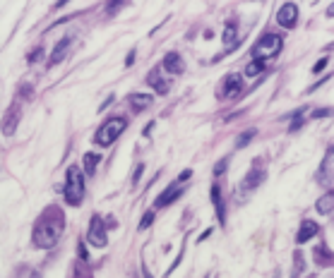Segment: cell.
<instances>
[{
    "label": "cell",
    "instance_id": "1",
    "mask_svg": "<svg viewBox=\"0 0 334 278\" xmlns=\"http://www.w3.org/2000/svg\"><path fill=\"white\" fill-rule=\"evenodd\" d=\"M63 225H65V218L58 206H51L48 211H44V216L34 225V245L41 250L53 247L63 235Z\"/></svg>",
    "mask_w": 334,
    "mask_h": 278
},
{
    "label": "cell",
    "instance_id": "2",
    "mask_svg": "<svg viewBox=\"0 0 334 278\" xmlns=\"http://www.w3.org/2000/svg\"><path fill=\"white\" fill-rule=\"evenodd\" d=\"M84 199V178L77 166L67 168V182H65V201L70 206H80Z\"/></svg>",
    "mask_w": 334,
    "mask_h": 278
},
{
    "label": "cell",
    "instance_id": "3",
    "mask_svg": "<svg viewBox=\"0 0 334 278\" xmlns=\"http://www.w3.org/2000/svg\"><path fill=\"white\" fill-rule=\"evenodd\" d=\"M128 127V120L125 118H111V120H106L101 127H99V132H96V146H101V149H106V146H111L115 139L123 135V130Z\"/></svg>",
    "mask_w": 334,
    "mask_h": 278
},
{
    "label": "cell",
    "instance_id": "4",
    "mask_svg": "<svg viewBox=\"0 0 334 278\" xmlns=\"http://www.w3.org/2000/svg\"><path fill=\"white\" fill-rule=\"evenodd\" d=\"M281 46H284V41H281V36H279V34H265V36L255 43L252 56H255V60H267V58H274L279 51H281Z\"/></svg>",
    "mask_w": 334,
    "mask_h": 278
},
{
    "label": "cell",
    "instance_id": "5",
    "mask_svg": "<svg viewBox=\"0 0 334 278\" xmlns=\"http://www.w3.org/2000/svg\"><path fill=\"white\" fill-rule=\"evenodd\" d=\"M87 240L94 245V247H104L106 245V225H104V221L99 218V216H94L91 218V223H89V233H87Z\"/></svg>",
    "mask_w": 334,
    "mask_h": 278
},
{
    "label": "cell",
    "instance_id": "6",
    "mask_svg": "<svg viewBox=\"0 0 334 278\" xmlns=\"http://www.w3.org/2000/svg\"><path fill=\"white\" fill-rule=\"evenodd\" d=\"M296 20H298V7L293 5V2H286V5H281L277 12V22L279 27L284 29H291L296 24Z\"/></svg>",
    "mask_w": 334,
    "mask_h": 278
},
{
    "label": "cell",
    "instance_id": "7",
    "mask_svg": "<svg viewBox=\"0 0 334 278\" xmlns=\"http://www.w3.org/2000/svg\"><path fill=\"white\" fill-rule=\"evenodd\" d=\"M262 180H265V168H262V161H260V159H255V161H252L250 173H248L245 180H243V192H248V190H252V187H257Z\"/></svg>",
    "mask_w": 334,
    "mask_h": 278
},
{
    "label": "cell",
    "instance_id": "8",
    "mask_svg": "<svg viewBox=\"0 0 334 278\" xmlns=\"http://www.w3.org/2000/svg\"><path fill=\"white\" fill-rule=\"evenodd\" d=\"M243 91V77L241 75H228L222 84V96L223 99H233Z\"/></svg>",
    "mask_w": 334,
    "mask_h": 278
},
{
    "label": "cell",
    "instance_id": "9",
    "mask_svg": "<svg viewBox=\"0 0 334 278\" xmlns=\"http://www.w3.org/2000/svg\"><path fill=\"white\" fill-rule=\"evenodd\" d=\"M180 192H183V182H180V180L171 182L166 190H164L161 195L156 197V209H161V206H168L173 199H178V197H180Z\"/></svg>",
    "mask_w": 334,
    "mask_h": 278
},
{
    "label": "cell",
    "instance_id": "10",
    "mask_svg": "<svg viewBox=\"0 0 334 278\" xmlns=\"http://www.w3.org/2000/svg\"><path fill=\"white\" fill-rule=\"evenodd\" d=\"M147 84H149V86H154V91H156V94H166V91H168V82L164 79V67L152 70V72H149V77H147Z\"/></svg>",
    "mask_w": 334,
    "mask_h": 278
},
{
    "label": "cell",
    "instance_id": "11",
    "mask_svg": "<svg viewBox=\"0 0 334 278\" xmlns=\"http://www.w3.org/2000/svg\"><path fill=\"white\" fill-rule=\"evenodd\" d=\"M70 46H72V39H63L56 48H53L51 58H48V67H56L58 62H63L65 56H67V51H70Z\"/></svg>",
    "mask_w": 334,
    "mask_h": 278
},
{
    "label": "cell",
    "instance_id": "12",
    "mask_svg": "<svg viewBox=\"0 0 334 278\" xmlns=\"http://www.w3.org/2000/svg\"><path fill=\"white\" fill-rule=\"evenodd\" d=\"M164 67H166L171 75H180L183 70H185V62H183V58L178 56V53H168L164 58Z\"/></svg>",
    "mask_w": 334,
    "mask_h": 278
},
{
    "label": "cell",
    "instance_id": "13",
    "mask_svg": "<svg viewBox=\"0 0 334 278\" xmlns=\"http://www.w3.org/2000/svg\"><path fill=\"white\" fill-rule=\"evenodd\" d=\"M312 235H317V223H315V221H303V223H301L298 235H296V242H298V245H303V242H308Z\"/></svg>",
    "mask_w": 334,
    "mask_h": 278
},
{
    "label": "cell",
    "instance_id": "14",
    "mask_svg": "<svg viewBox=\"0 0 334 278\" xmlns=\"http://www.w3.org/2000/svg\"><path fill=\"white\" fill-rule=\"evenodd\" d=\"M312 257H315V264H320V266H334V254L325 245H317Z\"/></svg>",
    "mask_w": 334,
    "mask_h": 278
},
{
    "label": "cell",
    "instance_id": "15",
    "mask_svg": "<svg viewBox=\"0 0 334 278\" xmlns=\"http://www.w3.org/2000/svg\"><path fill=\"white\" fill-rule=\"evenodd\" d=\"M128 103L133 106V111H144L152 106V96L149 94H130L128 96Z\"/></svg>",
    "mask_w": 334,
    "mask_h": 278
},
{
    "label": "cell",
    "instance_id": "16",
    "mask_svg": "<svg viewBox=\"0 0 334 278\" xmlns=\"http://www.w3.org/2000/svg\"><path fill=\"white\" fill-rule=\"evenodd\" d=\"M212 201H214V209H217V218L223 223L226 211H223V199H222V192H219V185H212Z\"/></svg>",
    "mask_w": 334,
    "mask_h": 278
},
{
    "label": "cell",
    "instance_id": "17",
    "mask_svg": "<svg viewBox=\"0 0 334 278\" xmlns=\"http://www.w3.org/2000/svg\"><path fill=\"white\" fill-rule=\"evenodd\" d=\"M315 209H317V214H330L334 209V192H327V195L320 197L317 204H315Z\"/></svg>",
    "mask_w": 334,
    "mask_h": 278
},
{
    "label": "cell",
    "instance_id": "18",
    "mask_svg": "<svg viewBox=\"0 0 334 278\" xmlns=\"http://www.w3.org/2000/svg\"><path fill=\"white\" fill-rule=\"evenodd\" d=\"M17 120H20V108L15 106V108H12V115L5 118V127H2V132H5V135H12L15 127H17Z\"/></svg>",
    "mask_w": 334,
    "mask_h": 278
},
{
    "label": "cell",
    "instance_id": "19",
    "mask_svg": "<svg viewBox=\"0 0 334 278\" xmlns=\"http://www.w3.org/2000/svg\"><path fill=\"white\" fill-rule=\"evenodd\" d=\"M260 72H265V60H252L250 65L245 67V75H248V77H257Z\"/></svg>",
    "mask_w": 334,
    "mask_h": 278
},
{
    "label": "cell",
    "instance_id": "20",
    "mask_svg": "<svg viewBox=\"0 0 334 278\" xmlns=\"http://www.w3.org/2000/svg\"><path fill=\"white\" fill-rule=\"evenodd\" d=\"M96 163H99L96 154H84V170H87V175H91L96 170Z\"/></svg>",
    "mask_w": 334,
    "mask_h": 278
},
{
    "label": "cell",
    "instance_id": "21",
    "mask_svg": "<svg viewBox=\"0 0 334 278\" xmlns=\"http://www.w3.org/2000/svg\"><path fill=\"white\" fill-rule=\"evenodd\" d=\"M236 39H238V29H236L233 22H228L226 29H223V41H226V43H233Z\"/></svg>",
    "mask_w": 334,
    "mask_h": 278
},
{
    "label": "cell",
    "instance_id": "22",
    "mask_svg": "<svg viewBox=\"0 0 334 278\" xmlns=\"http://www.w3.org/2000/svg\"><path fill=\"white\" fill-rule=\"evenodd\" d=\"M154 221V211H147L144 216H142V221H139V230H144V228H149Z\"/></svg>",
    "mask_w": 334,
    "mask_h": 278
},
{
    "label": "cell",
    "instance_id": "23",
    "mask_svg": "<svg viewBox=\"0 0 334 278\" xmlns=\"http://www.w3.org/2000/svg\"><path fill=\"white\" fill-rule=\"evenodd\" d=\"M255 137V130H248V132H243L241 137H238V146H248V141Z\"/></svg>",
    "mask_w": 334,
    "mask_h": 278
},
{
    "label": "cell",
    "instance_id": "24",
    "mask_svg": "<svg viewBox=\"0 0 334 278\" xmlns=\"http://www.w3.org/2000/svg\"><path fill=\"white\" fill-rule=\"evenodd\" d=\"M123 2H125V0H111V2L106 5V12H109V15H115V12H118V7H120Z\"/></svg>",
    "mask_w": 334,
    "mask_h": 278
},
{
    "label": "cell",
    "instance_id": "25",
    "mask_svg": "<svg viewBox=\"0 0 334 278\" xmlns=\"http://www.w3.org/2000/svg\"><path fill=\"white\" fill-rule=\"evenodd\" d=\"M327 115H334L332 108H320V111H312V118L317 120V118H327Z\"/></svg>",
    "mask_w": 334,
    "mask_h": 278
},
{
    "label": "cell",
    "instance_id": "26",
    "mask_svg": "<svg viewBox=\"0 0 334 278\" xmlns=\"http://www.w3.org/2000/svg\"><path fill=\"white\" fill-rule=\"evenodd\" d=\"M325 65H327V58L317 60V62H315V67H312V72H315V75H317V72H322V70H325Z\"/></svg>",
    "mask_w": 334,
    "mask_h": 278
},
{
    "label": "cell",
    "instance_id": "27",
    "mask_svg": "<svg viewBox=\"0 0 334 278\" xmlns=\"http://www.w3.org/2000/svg\"><path fill=\"white\" fill-rule=\"evenodd\" d=\"M22 96H24V99H31V96H34V89H31V84H22Z\"/></svg>",
    "mask_w": 334,
    "mask_h": 278
},
{
    "label": "cell",
    "instance_id": "28",
    "mask_svg": "<svg viewBox=\"0 0 334 278\" xmlns=\"http://www.w3.org/2000/svg\"><path fill=\"white\" fill-rule=\"evenodd\" d=\"M223 170H226V159H222V161L214 166V175H222Z\"/></svg>",
    "mask_w": 334,
    "mask_h": 278
},
{
    "label": "cell",
    "instance_id": "29",
    "mask_svg": "<svg viewBox=\"0 0 334 278\" xmlns=\"http://www.w3.org/2000/svg\"><path fill=\"white\" fill-rule=\"evenodd\" d=\"M301 125H303V120H301V115H298V118H296V120H293V125H291V127H289V130H291V132H296V130H298V127H301Z\"/></svg>",
    "mask_w": 334,
    "mask_h": 278
},
{
    "label": "cell",
    "instance_id": "30",
    "mask_svg": "<svg viewBox=\"0 0 334 278\" xmlns=\"http://www.w3.org/2000/svg\"><path fill=\"white\" fill-rule=\"evenodd\" d=\"M39 58H41V48H36V51H34L31 56H29V62H36Z\"/></svg>",
    "mask_w": 334,
    "mask_h": 278
},
{
    "label": "cell",
    "instance_id": "31",
    "mask_svg": "<svg viewBox=\"0 0 334 278\" xmlns=\"http://www.w3.org/2000/svg\"><path fill=\"white\" fill-rule=\"evenodd\" d=\"M80 257H82L80 261H87V259H89V254H87V247H84V245H80Z\"/></svg>",
    "mask_w": 334,
    "mask_h": 278
},
{
    "label": "cell",
    "instance_id": "32",
    "mask_svg": "<svg viewBox=\"0 0 334 278\" xmlns=\"http://www.w3.org/2000/svg\"><path fill=\"white\" fill-rule=\"evenodd\" d=\"M190 175H193V173H190V170H185V173H180V175H178V180H180V182H183V180H188V178H190Z\"/></svg>",
    "mask_w": 334,
    "mask_h": 278
},
{
    "label": "cell",
    "instance_id": "33",
    "mask_svg": "<svg viewBox=\"0 0 334 278\" xmlns=\"http://www.w3.org/2000/svg\"><path fill=\"white\" fill-rule=\"evenodd\" d=\"M142 278H152L149 276V271H147V266H142Z\"/></svg>",
    "mask_w": 334,
    "mask_h": 278
},
{
    "label": "cell",
    "instance_id": "34",
    "mask_svg": "<svg viewBox=\"0 0 334 278\" xmlns=\"http://www.w3.org/2000/svg\"><path fill=\"white\" fill-rule=\"evenodd\" d=\"M327 15H330V17H334V2H332V5H330V10H327Z\"/></svg>",
    "mask_w": 334,
    "mask_h": 278
},
{
    "label": "cell",
    "instance_id": "35",
    "mask_svg": "<svg viewBox=\"0 0 334 278\" xmlns=\"http://www.w3.org/2000/svg\"><path fill=\"white\" fill-rule=\"evenodd\" d=\"M65 2H67V0H58V5H56V7H63Z\"/></svg>",
    "mask_w": 334,
    "mask_h": 278
}]
</instances>
